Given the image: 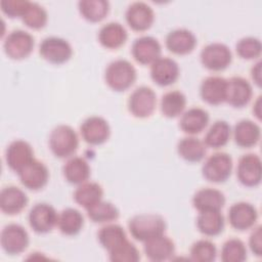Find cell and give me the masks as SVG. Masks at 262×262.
I'll list each match as a JSON object with an SVG mask.
<instances>
[{"mask_svg":"<svg viewBox=\"0 0 262 262\" xmlns=\"http://www.w3.org/2000/svg\"><path fill=\"white\" fill-rule=\"evenodd\" d=\"M128 228L133 238L145 243L150 238L164 234L167 224L161 215L145 213L133 216L128 222Z\"/></svg>","mask_w":262,"mask_h":262,"instance_id":"6da1fadb","label":"cell"},{"mask_svg":"<svg viewBox=\"0 0 262 262\" xmlns=\"http://www.w3.org/2000/svg\"><path fill=\"white\" fill-rule=\"evenodd\" d=\"M136 78V69L126 59L113 60L105 68L104 81L114 91L122 92L129 89L135 83Z\"/></svg>","mask_w":262,"mask_h":262,"instance_id":"7a4b0ae2","label":"cell"},{"mask_svg":"<svg viewBox=\"0 0 262 262\" xmlns=\"http://www.w3.org/2000/svg\"><path fill=\"white\" fill-rule=\"evenodd\" d=\"M48 145L56 158H71L78 149L79 137L71 126L64 124L57 125L50 132Z\"/></svg>","mask_w":262,"mask_h":262,"instance_id":"3957f363","label":"cell"},{"mask_svg":"<svg viewBox=\"0 0 262 262\" xmlns=\"http://www.w3.org/2000/svg\"><path fill=\"white\" fill-rule=\"evenodd\" d=\"M233 169V161L229 154L218 151L209 156L203 166V177L213 183L225 182L231 175Z\"/></svg>","mask_w":262,"mask_h":262,"instance_id":"277c9868","label":"cell"},{"mask_svg":"<svg viewBox=\"0 0 262 262\" xmlns=\"http://www.w3.org/2000/svg\"><path fill=\"white\" fill-rule=\"evenodd\" d=\"M35 47L34 37L27 31L13 30L3 41L5 54L14 60H21L30 56Z\"/></svg>","mask_w":262,"mask_h":262,"instance_id":"5b68a950","label":"cell"},{"mask_svg":"<svg viewBox=\"0 0 262 262\" xmlns=\"http://www.w3.org/2000/svg\"><path fill=\"white\" fill-rule=\"evenodd\" d=\"M200 59L204 68L213 72L227 69L232 61V53L229 47L220 42H213L203 47Z\"/></svg>","mask_w":262,"mask_h":262,"instance_id":"8992f818","label":"cell"},{"mask_svg":"<svg viewBox=\"0 0 262 262\" xmlns=\"http://www.w3.org/2000/svg\"><path fill=\"white\" fill-rule=\"evenodd\" d=\"M129 113L138 119H145L152 115L157 106L156 92L148 86H139L133 90L128 98Z\"/></svg>","mask_w":262,"mask_h":262,"instance_id":"52a82bcc","label":"cell"},{"mask_svg":"<svg viewBox=\"0 0 262 262\" xmlns=\"http://www.w3.org/2000/svg\"><path fill=\"white\" fill-rule=\"evenodd\" d=\"M39 53L43 59L50 63L62 64L72 57L73 48L66 39L50 36L40 43Z\"/></svg>","mask_w":262,"mask_h":262,"instance_id":"ba28073f","label":"cell"},{"mask_svg":"<svg viewBox=\"0 0 262 262\" xmlns=\"http://www.w3.org/2000/svg\"><path fill=\"white\" fill-rule=\"evenodd\" d=\"M30 236L24 226L17 223H10L3 227L0 236V244L8 255H19L29 246Z\"/></svg>","mask_w":262,"mask_h":262,"instance_id":"9c48e42d","label":"cell"},{"mask_svg":"<svg viewBox=\"0 0 262 262\" xmlns=\"http://www.w3.org/2000/svg\"><path fill=\"white\" fill-rule=\"evenodd\" d=\"M58 213L51 205L47 203L35 204L28 216L30 227L36 233L50 232L55 226H57Z\"/></svg>","mask_w":262,"mask_h":262,"instance_id":"30bf717a","label":"cell"},{"mask_svg":"<svg viewBox=\"0 0 262 262\" xmlns=\"http://www.w3.org/2000/svg\"><path fill=\"white\" fill-rule=\"evenodd\" d=\"M237 180L247 187H256L261 183V159L256 154H246L238 160L236 166Z\"/></svg>","mask_w":262,"mask_h":262,"instance_id":"8fae6325","label":"cell"},{"mask_svg":"<svg viewBox=\"0 0 262 262\" xmlns=\"http://www.w3.org/2000/svg\"><path fill=\"white\" fill-rule=\"evenodd\" d=\"M80 134L83 140L91 145H100L111 136L108 122L100 116H91L83 121L80 126Z\"/></svg>","mask_w":262,"mask_h":262,"instance_id":"7c38bea8","label":"cell"},{"mask_svg":"<svg viewBox=\"0 0 262 262\" xmlns=\"http://www.w3.org/2000/svg\"><path fill=\"white\" fill-rule=\"evenodd\" d=\"M229 224L238 231L253 228L258 220V211L248 202H237L230 206L227 214Z\"/></svg>","mask_w":262,"mask_h":262,"instance_id":"4fadbf2b","label":"cell"},{"mask_svg":"<svg viewBox=\"0 0 262 262\" xmlns=\"http://www.w3.org/2000/svg\"><path fill=\"white\" fill-rule=\"evenodd\" d=\"M20 183L28 189L37 191L46 186L49 180V170L47 166L39 161L33 160L18 173Z\"/></svg>","mask_w":262,"mask_h":262,"instance_id":"5bb4252c","label":"cell"},{"mask_svg":"<svg viewBox=\"0 0 262 262\" xmlns=\"http://www.w3.org/2000/svg\"><path fill=\"white\" fill-rule=\"evenodd\" d=\"M35 160L32 145L23 139L11 141L5 150V161L8 168L18 173L29 163Z\"/></svg>","mask_w":262,"mask_h":262,"instance_id":"9a60e30c","label":"cell"},{"mask_svg":"<svg viewBox=\"0 0 262 262\" xmlns=\"http://www.w3.org/2000/svg\"><path fill=\"white\" fill-rule=\"evenodd\" d=\"M125 19L133 31L144 32L152 26L155 12L147 3L137 1L128 6L125 12Z\"/></svg>","mask_w":262,"mask_h":262,"instance_id":"2e32d148","label":"cell"},{"mask_svg":"<svg viewBox=\"0 0 262 262\" xmlns=\"http://www.w3.org/2000/svg\"><path fill=\"white\" fill-rule=\"evenodd\" d=\"M131 53L138 63L148 66L161 57L162 46L155 37L141 36L134 40Z\"/></svg>","mask_w":262,"mask_h":262,"instance_id":"e0dca14e","label":"cell"},{"mask_svg":"<svg viewBox=\"0 0 262 262\" xmlns=\"http://www.w3.org/2000/svg\"><path fill=\"white\" fill-rule=\"evenodd\" d=\"M179 75V66L173 58L161 56L150 64V78L159 86L167 87L174 84Z\"/></svg>","mask_w":262,"mask_h":262,"instance_id":"ac0fdd59","label":"cell"},{"mask_svg":"<svg viewBox=\"0 0 262 262\" xmlns=\"http://www.w3.org/2000/svg\"><path fill=\"white\" fill-rule=\"evenodd\" d=\"M253 96V88L250 82L243 77H231L227 80L226 99L229 105L235 108L246 106Z\"/></svg>","mask_w":262,"mask_h":262,"instance_id":"d6986e66","label":"cell"},{"mask_svg":"<svg viewBox=\"0 0 262 262\" xmlns=\"http://www.w3.org/2000/svg\"><path fill=\"white\" fill-rule=\"evenodd\" d=\"M167 49L177 55H186L193 51L198 44L195 35L187 29H175L166 36Z\"/></svg>","mask_w":262,"mask_h":262,"instance_id":"ffe728a7","label":"cell"},{"mask_svg":"<svg viewBox=\"0 0 262 262\" xmlns=\"http://www.w3.org/2000/svg\"><path fill=\"white\" fill-rule=\"evenodd\" d=\"M227 80L221 76H209L200 86L202 99L211 105H219L226 99Z\"/></svg>","mask_w":262,"mask_h":262,"instance_id":"44dd1931","label":"cell"},{"mask_svg":"<svg viewBox=\"0 0 262 262\" xmlns=\"http://www.w3.org/2000/svg\"><path fill=\"white\" fill-rule=\"evenodd\" d=\"M191 202L198 212L221 211L225 205V195L219 189L204 187L195 191Z\"/></svg>","mask_w":262,"mask_h":262,"instance_id":"7402d4cb","label":"cell"},{"mask_svg":"<svg viewBox=\"0 0 262 262\" xmlns=\"http://www.w3.org/2000/svg\"><path fill=\"white\" fill-rule=\"evenodd\" d=\"M27 193L19 187L9 185L0 192V209L6 215L19 214L28 205Z\"/></svg>","mask_w":262,"mask_h":262,"instance_id":"603a6c76","label":"cell"},{"mask_svg":"<svg viewBox=\"0 0 262 262\" xmlns=\"http://www.w3.org/2000/svg\"><path fill=\"white\" fill-rule=\"evenodd\" d=\"M143 244L144 254L151 261H166L171 259L175 254V244L165 233L150 238Z\"/></svg>","mask_w":262,"mask_h":262,"instance_id":"cb8c5ba5","label":"cell"},{"mask_svg":"<svg viewBox=\"0 0 262 262\" xmlns=\"http://www.w3.org/2000/svg\"><path fill=\"white\" fill-rule=\"evenodd\" d=\"M209 113L202 107H190L183 112L179 120L180 129L188 135H196L209 125Z\"/></svg>","mask_w":262,"mask_h":262,"instance_id":"d4e9b609","label":"cell"},{"mask_svg":"<svg viewBox=\"0 0 262 262\" xmlns=\"http://www.w3.org/2000/svg\"><path fill=\"white\" fill-rule=\"evenodd\" d=\"M231 133L237 146L250 148L259 142L261 137V128L254 121L244 119L234 125Z\"/></svg>","mask_w":262,"mask_h":262,"instance_id":"484cf974","label":"cell"},{"mask_svg":"<svg viewBox=\"0 0 262 262\" xmlns=\"http://www.w3.org/2000/svg\"><path fill=\"white\" fill-rule=\"evenodd\" d=\"M128 38L125 27L117 21H111L103 25L98 32V41L106 49L115 50L122 47Z\"/></svg>","mask_w":262,"mask_h":262,"instance_id":"4316f807","label":"cell"},{"mask_svg":"<svg viewBox=\"0 0 262 262\" xmlns=\"http://www.w3.org/2000/svg\"><path fill=\"white\" fill-rule=\"evenodd\" d=\"M62 174L69 183L79 185L88 181L91 169L84 158L73 156L63 165Z\"/></svg>","mask_w":262,"mask_h":262,"instance_id":"83f0119b","label":"cell"},{"mask_svg":"<svg viewBox=\"0 0 262 262\" xmlns=\"http://www.w3.org/2000/svg\"><path fill=\"white\" fill-rule=\"evenodd\" d=\"M177 152L184 161L198 163L204 160L207 152V146L200 138L193 135H188L178 141Z\"/></svg>","mask_w":262,"mask_h":262,"instance_id":"f1b7e54d","label":"cell"},{"mask_svg":"<svg viewBox=\"0 0 262 262\" xmlns=\"http://www.w3.org/2000/svg\"><path fill=\"white\" fill-rule=\"evenodd\" d=\"M225 219L221 211L199 212L196 217V227L206 236H217L223 232Z\"/></svg>","mask_w":262,"mask_h":262,"instance_id":"f546056e","label":"cell"},{"mask_svg":"<svg viewBox=\"0 0 262 262\" xmlns=\"http://www.w3.org/2000/svg\"><path fill=\"white\" fill-rule=\"evenodd\" d=\"M73 196L79 206L87 210L102 200L103 188L97 182L86 181L77 186Z\"/></svg>","mask_w":262,"mask_h":262,"instance_id":"4dcf8cb0","label":"cell"},{"mask_svg":"<svg viewBox=\"0 0 262 262\" xmlns=\"http://www.w3.org/2000/svg\"><path fill=\"white\" fill-rule=\"evenodd\" d=\"M83 226L84 217L79 210L67 208L58 213L57 227L62 234L68 236L77 235L83 229Z\"/></svg>","mask_w":262,"mask_h":262,"instance_id":"1f68e13d","label":"cell"},{"mask_svg":"<svg viewBox=\"0 0 262 262\" xmlns=\"http://www.w3.org/2000/svg\"><path fill=\"white\" fill-rule=\"evenodd\" d=\"M186 96L179 90L166 92L160 101L161 113L164 117L173 119L183 114L186 107Z\"/></svg>","mask_w":262,"mask_h":262,"instance_id":"d6a6232c","label":"cell"},{"mask_svg":"<svg viewBox=\"0 0 262 262\" xmlns=\"http://www.w3.org/2000/svg\"><path fill=\"white\" fill-rule=\"evenodd\" d=\"M231 127L226 121L218 120L208 129L203 141L207 147L218 149L228 143L231 137Z\"/></svg>","mask_w":262,"mask_h":262,"instance_id":"836d02e7","label":"cell"},{"mask_svg":"<svg viewBox=\"0 0 262 262\" xmlns=\"http://www.w3.org/2000/svg\"><path fill=\"white\" fill-rule=\"evenodd\" d=\"M97 238L100 246L107 252L128 239L125 229L121 225L112 222L106 223L99 229L97 232Z\"/></svg>","mask_w":262,"mask_h":262,"instance_id":"e575fe53","label":"cell"},{"mask_svg":"<svg viewBox=\"0 0 262 262\" xmlns=\"http://www.w3.org/2000/svg\"><path fill=\"white\" fill-rule=\"evenodd\" d=\"M81 16L90 23H99L110 11V3L105 0H81L78 3Z\"/></svg>","mask_w":262,"mask_h":262,"instance_id":"d590c367","label":"cell"},{"mask_svg":"<svg viewBox=\"0 0 262 262\" xmlns=\"http://www.w3.org/2000/svg\"><path fill=\"white\" fill-rule=\"evenodd\" d=\"M88 218L94 223H111L119 218L118 208L111 202L101 200L86 210Z\"/></svg>","mask_w":262,"mask_h":262,"instance_id":"8d00e7d4","label":"cell"},{"mask_svg":"<svg viewBox=\"0 0 262 262\" xmlns=\"http://www.w3.org/2000/svg\"><path fill=\"white\" fill-rule=\"evenodd\" d=\"M21 20L28 28L40 30L46 26L48 21V14L42 5L36 2H30Z\"/></svg>","mask_w":262,"mask_h":262,"instance_id":"74e56055","label":"cell"},{"mask_svg":"<svg viewBox=\"0 0 262 262\" xmlns=\"http://www.w3.org/2000/svg\"><path fill=\"white\" fill-rule=\"evenodd\" d=\"M189 256L192 261L212 262L217 257V248L215 244L209 239H199L191 245Z\"/></svg>","mask_w":262,"mask_h":262,"instance_id":"f35d334b","label":"cell"},{"mask_svg":"<svg viewBox=\"0 0 262 262\" xmlns=\"http://www.w3.org/2000/svg\"><path fill=\"white\" fill-rule=\"evenodd\" d=\"M247 259V248L239 238L227 239L221 249V260L223 262H243Z\"/></svg>","mask_w":262,"mask_h":262,"instance_id":"ab89813d","label":"cell"},{"mask_svg":"<svg viewBox=\"0 0 262 262\" xmlns=\"http://www.w3.org/2000/svg\"><path fill=\"white\" fill-rule=\"evenodd\" d=\"M235 51L237 55L243 59H256L261 55L262 44L261 41L256 37H244L237 41L235 45Z\"/></svg>","mask_w":262,"mask_h":262,"instance_id":"60d3db41","label":"cell"},{"mask_svg":"<svg viewBox=\"0 0 262 262\" xmlns=\"http://www.w3.org/2000/svg\"><path fill=\"white\" fill-rule=\"evenodd\" d=\"M108 258L113 262H136L140 259V253L134 244L126 239L108 252Z\"/></svg>","mask_w":262,"mask_h":262,"instance_id":"b9f144b4","label":"cell"},{"mask_svg":"<svg viewBox=\"0 0 262 262\" xmlns=\"http://www.w3.org/2000/svg\"><path fill=\"white\" fill-rule=\"evenodd\" d=\"M31 1L28 0H2L0 7L2 12L10 18L23 17Z\"/></svg>","mask_w":262,"mask_h":262,"instance_id":"7bdbcfd3","label":"cell"},{"mask_svg":"<svg viewBox=\"0 0 262 262\" xmlns=\"http://www.w3.org/2000/svg\"><path fill=\"white\" fill-rule=\"evenodd\" d=\"M249 248L251 252L257 256H262V227L261 225L254 226L249 236Z\"/></svg>","mask_w":262,"mask_h":262,"instance_id":"ee69618b","label":"cell"},{"mask_svg":"<svg viewBox=\"0 0 262 262\" xmlns=\"http://www.w3.org/2000/svg\"><path fill=\"white\" fill-rule=\"evenodd\" d=\"M251 77L254 83L258 86L261 87V61L258 60L251 69Z\"/></svg>","mask_w":262,"mask_h":262,"instance_id":"f6af8a7d","label":"cell"},{"mask_svg":"<svg viewBox=\"0 0 262 262\" xmlns=\"http://www.w3.org/2000/svg\"><path fill=\"white\" fill-rule=\"evenodd\" d=\"M253 114L257 117L258 120L261 119V96H258L253 104Z\"/></svg>","mask_w":262,"mask_h":262,"instance_id":"bcb514c9","label":"cell"}]
</instances>
